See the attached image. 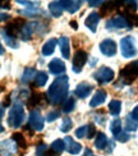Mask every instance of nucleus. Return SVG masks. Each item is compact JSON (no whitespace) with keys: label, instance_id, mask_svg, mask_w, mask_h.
I'll list each match as a JSON object with an SVG mask.
<instances>
[{"label":"nucleus","instance_id":"obj_39","mask_svg":"<svg viewBox=\"0 0 138 156\" xmlns=\"http://www.w3.org/2000/svg\"><path fill=\"white\" fill-rule=\"evenodd\" d=\"M95 134H96V128H95V126H94V124H88V126H87V133H86L87 138H88V140L94 138Z\"/></svg>","mask_w":138,"mask_h":156},{"label":"nucleus","instance_id":"obj_25","mask_svg":"<svg viewBox=\"0 0 138 156\" xmlns=\"http://www.w3.org/2000/svg\"><path fill=\"white\" fill-rule=\"evenodd\" d=\"M36 73H37V72H36L35 68H26L24 72H23V74H22V78H21L22 83H30V82L35 78Z\"/></svg>","mask_w":138,"mask_h":156},{"label":"nucleus","instance_id":"obj_1","mask_svg":"<svg viewBox=\"0 0 138 156\" xmlns=\"http://www.w3.org/2000/svg\"><path fill=\"white\" fill-rule=\"evenodd\" d=\"M69 91V78L68 76H60L56 77L54 82L50 84L48 90V100L52 105H60L63 101L67 100Z\"/></svg>","mask_w":138,"mask_h":156},{"label":"nucleus","instance_id":"obj_20","mask_svg":"<svg viewBox=\"0 0 138 156\" xmlns=\"http://www.w3.org/2000/svg\"><path fill=\"white\" fill-rule=\"evenodd\" d=\"M56 44H58V41L55 40V38H50V40H48L45 44H44V46H42V55H45V56H49V55H51L52 53L55 51V46H56Z\"/></svg>","mask_w":138,"mask_h":156},{"label":"nucleus","instance_id":"obj_12","mask_svg":"<svg viewBox=\"0 0 138 156\" xmlns=\"http://www.w3.org/2000/svg\"><path fill=\"white\" fill-rule=\"evenodd\" d=\"M64 145H65V150L70 155H78L82 150V145L73 141V138L69 137V136H67V137L64 138Z\"/></svg>","mask_w":138,"mask_h":156},{"label":"nucleus","instance_id":"obj_29","mask_svg":"<svg viewBox=\"0 0 138 156\" xmlns=\"http://www.w3.org/2000/svg\"><path fill=\"white\" fill-rule=\"evenodd\" d=\"M119 2H106L104 3V5H101V16H105V14H109L111 13L115 8H118L119 5H116Z\"/></svg>","mask_w":138,"mask_h":156},{"label":"nucleus","instance_id":"obj_6","mask_svg":"<svg viewBox=\"0 0 138 156\" xmlns=\"http://www.w3.org/2000/svg\"><path fill=\"white\" fill-rule=\"evenodd\" d=\"M28 126L34 129V131H42L45 126V120L40 113V110H31L28 116Z\"/></svg>","mask_w":138,"mask_h":156},{"label":"nucleus","instance_id":"obj_42","mask_svg":"<svg viewBox=\"0 0 138 156\" xmlns=\"http://www.w3.org/2000/svg\"><path fill=\"white\" fill-rule=\"evenodd\" d=\"M104 4V2H97V0H88V5L90 6H98Z\"/></svg>","mask_w":138,"mask_h":156},{"label":"nucleus","instance_id":"obj_34","mask_svg":"<svg viewBox=\"0 0 138 156\" xmlns=\"http://www.w3.org/2000/svg\"><path fill=\"white\" fill-rule=\"evenodd\" d=\"M138 127V122H136L134 119H132L130 116L128 115L127 116V119H126V128H127V131H130V132H134L136 129Z\"/></svg>","mask_w":138,"mask_h":156},{"label":"nucleus","instance_id":"obj_24","mask_svg":"<svg viewBox=\"0 0 138 156\" xmlns=\"http://www.w3.org/2000/svg\"><path fill=\"white\" fill-rule=\"evenodd\" d=\"M12 140L16 142V145L19 147V148H23V150H26L27 148V142H26V138H24V136L22 133H13L12 136Z\"/></svg>","mask_w":138,"mask_h":156},{"label":"nucleus","instance_id":"obj_13","mask_svg":"<svg viewBox=\"0 0 138 156\" xmlns=\"http://www.w3.org/2000/svg\"><path fill=\"white\" fill-rule=\"evenodd\" d=\"M92 90H94V87H92L88 82H81L76 87L74 94L80 97V99H86V97L90 96V94L92 92Z\"/></svg>","mask_w":138,"mask_h":156},{"label":"nucleus","instance_id":"obj_16","mask_svg":"<svg viewBox=\"0 0 138 156\" xmlns=\"http://www.w3.org/2000/svg\"><path fill=\"white\" fill-rule=\"evenodd\" d=\"M64 150H65L64 141H63V140H55V141L51 144V146H50V148H49L48 154H46V156L59 155V154H62Z\"/></svg>","mask_w":138,"mask_h":156},{"label":"nucleus","instance_id":"obj_30","mask_svg":"<svg viewBox=\"0 0 138 156\" xmlns=\"http://www.w3.org/2000/svg\"><path fill=\"white\" fill-rule=\"evenodd\" d=\"M48 74H46L45 72H42V70H40V72H37L36 76H35V83L37 87H44L46 82H48Z\"/></svg>","mask_w":138,"mask_h":156},{"label":"nucleus","instance_id":"obj_35","mask_svg":"<svg viewBox=\"0 0 138 156\" xmlns=\"http://www.w3.org/2000/svg\"><path fill=\"white\" fill-rule=\"evenodd\" d=\"M124 6H126V12L127 13H133L138 8V3L137 2H124Z\"/></svg>","mask_w":138,"mask_h":156},{"label":"nucleus","instance_id":"obj_48","mask_svg":"<svg viewBox=\"0 0 138 156\" xmlns=\"http://www.w3.org/2000/svg\"><path fill=\"white\" fill-rule=\"evenodd\" d=\"M3 54H4V48H3L2 42H0V55H3Z\"/></svg>","mask_w":138,"mask_h":156},{"label":"nucleus","instance_id":"obj_27","mask_svg":"<svg viewBox=\"0 0 138 156\" xmlns=\"http://www.w3.org/2000/svg\"><path fill=\"white\" fill-rule=\"evenodd\" d=\"M74 108H76V99L74 97H68L63 104V113L69 114L73 112Z\"/></svg>","mask_w":138,"mask_h":156},{"label":"nucleus","instance_id":"obj_23","mask_svg":"<svg viewBox=\"0 0 138 156\" xmlns=\"http://www.w3.org/2000/svg\"><path fill=\"white\" fill-rule=\"evenodd\" d=\"M49 10L51 12V14L54 17H60L63 14V6L60 4V2H51L49 4Z\"/></svg>","mask_w":138,"mask_h":156},{"label":"nucleus","instance_id":"obj_15","mask_svg":"<svg viewBox=\"0 0 138 156\" xmlns=\"http://www.w3.org/2000/svg\"><path fill=\"white\" fill-rule=\"evenodd\" d=\"M98 21H100V14L96 12H92L88 14V17L86 18V27L91 31V32H96V28H97V24H98Z\"/></svg>","mask_w":138,"mask_h":156},{"label":"nucleus","instance_id":"obj_7","mask_svg":"<svg viewBox=\"0 0 138 156\" xmlns=\"http://www.w3.org/2000/svg\"><path fill=\"white\" fill-rule=\"evenodd\" d=\"M24 24H26V22H24L23 18H17V19H14L13 22H10V23L6 24L3 30H4L8 35H10L12 37L16 38L18 34H21V30L23 28Z\"/></svg>","mask_w":138,"mask_h":156},{"label":"nucleus","instance_id":"obj_36","mask_svg":"<svg viewBox=\"0 0 138 156\" xmlns=\"http://www.w3.org/2000/svg\"><path fill=\"white\" fill-rule=\"evenodd\" d=\"M49 148L48 146H46L45 144H40L37 146V150H36V156H46V154H48Z\"/></svg>","mask_w":138,"mask_h":156},{"label":"nucleus","instance_id":"obj_3","mask_svg":"<svg viewBox=\"0 0 138 156\" xmlns=\"http://www.w3.org/2000/svg\"><path fill=\"white\" fill-rule=\"evenodd\" d=\"M120 82L123 84H129L132 83L136 78L138 77V69L136 63H130L128 66H126L120 70Z\"/></svg>","mask_w":138,"mask_h":156},{"label":"nucleus","instance_id":"obj_14","mask_svg":"<svg viewBox=\"0 0 138 156\" xmlns=\"http://www.w3.org/2000/svg\"><path fill=\"white\" fill-rule=\"evenodd\" d=\"M49 70L55 74V76H60L62 73L65 72V64L63 60L58 59V58H55V59H52L50 63H49Z\"/></svg>","mask_w":138,"mask_h":156},{"label":"nucleus","instance_id":"obj_10","mask_svg":"<svg viewBox=\"0 0 138 156\" xmlns=\"http://www.w3.org/2000/svg\"><path fill=\"white\" fill-rule=\"evenodd\" d=\"M18 150V146L13 140H5L0 142V154L3 156H13Z\"/></svg>","mask_w":138,"mask_h":156},{"label":"nucleus","instance_id":"obj_22","mask_svg":"<svg viewBox=\"0 0 138 156\" xmlns=\"http://www.w3.org/2000/svg\"><path fill=\"white\" fill-rule=\"evenodd\" d=\"M108 145H109L108 137L104 133H98L97 137H96V141H95V147L97 150H105Z\"/></svg>","mask_w":138,"mask_h":156},{"label":"nucleus","instance_id":"obj_17","mask_svg":"<svg viewBox=\"0 0 138 156\" xmlns=\"http://www.w3.org/2000/svg\"><path fill=\"white\" fill-rule=\"evenodd\" d=\"M105 100H106V92H105L104 90H98V91H96L94 97L91 99L90 106L91 108H97V106H100L101 104H104Z\"/></svg>","mask_w":138,"mask_h":156},{"label":"nucleus","instance_id":"obj_43","mask_svg":"<svg viewBox=\"0 0 138 156\" xmlns=\"http://www.w3.org/2000/svg\"><path fill=\"white\" fill-rule=\"evenodd\" d=\"M0 8H4V9H9V8H10V3H8V2L0 3Z\"/></svg>","mask_w":138,"mask_h":156},{"label":"nucleus","instance_id":"obj_46","mask_svg":"<svg viewBox=\"0 0 138 156\" xmlns=\"http://www.w3.org/2000/svg\"><path fill=\"white\" fill-rule=\"evenodd\" d=\"M70 26H72V27H73L74 30H77V22H76V21H72V22H70Z\"/></svg>","mask_w":138,"mask_h":156},{"label":"nucleus","instance_id":"obj_32","mask_svg":"<svg viewBox=\"0 0 138 156\" xmlns=\"http://www.w3.org/2000/svg\"><path fill=\"white\" fill-rule=\"evenodd\" d=\"M41 97H42V94H38V92L31 94V96L28 97L27 105H28L30 108H35V106H37V104L41 101Z\"/></svg>","mask_w":138,"mask_h":156},{"label":"nucleus","instance_id":"obj_9","mask_svg":"<svg viewBox=\"0 0 138 156\" xmlns=\"http://www.w3.org/2000/svg\"><path fill=\"white\" fill-rule=\"evenodd\" d=\"M128 27H130V26L127 22V19L124 18L122 14L110 18L108 21V23H106L108 30H123V28H128Z\"/></svg>","mask_w":138,"mask_h":156},{"label":"nucleus","instance_id":"obj_37","mask_svg":"<svg viewBox=\"0 0 138 156\" xmlns=\"http://www.w3.org/2000/svg\"><path fill=\"white\" fill-rule=\"evenodd\" d=\"M59 116H60V112H58V110H52V112L48 113V115H46V120L48 122H54L56 120Z\"/></svg>","mask_w":138,"mask_h":156},{"label":"nucleus","instance_id":"obj_49","mask_svg":"<svg viewBox=\"0 0 138 156\" xmlns=\"http://www.w3.org/2000/svg\"><path fill=\"white\" fill-rule=\"evenodd\" d=\"M2 132H4V128H3V126H0V133Z\"/></svg>","mask_w":138,"mask_h":156},{"label":"nucleus","instance_id":"obj_38","mask_svg":"<svg viewBox=\"0 0 138 156\" xmlns=\"http://www.w3.org/2000/svg\"><path fill=\"white\" fill-rule=\"evenodd\" d=\"M87 133V126H82L76 131V137L77 138H83Z\"/></svg>","mask_w":138,"mask_h":156},{"label":"nucleus","instance_id":"obj_21","mask_svg":"<svg viewBox=\"0 0 138 156\" xmlns=\"http://www.w3.org/2000/svg\"><path fill=\"white\" fill-rule=\"evenodd\" d=\"M64 10H68L69 13H76L78 9L81 8L82 5V2H70V0H68V2H60Z\"/></svg>","mask_w":138,"mask_h":156},{"label":"nucleus","instance_id":"obj_47","mask_svg":"<svg viewBox=\"0 0 138 156\" xmlns=\"http://www.w3.org/2000/svg\"><path fill=\"white\" fill-rule=\"evenodd\" d=\"M3 116H4V109H3V108H0V120L3 119Z\"/></svg>","mask_w":138,"mask_h":156},{"label":"nucleus","instance_id":"obj_8","mask_svg":"<svg viewBox=\"0 0 138 156\" xmlns=\"http://www.w3.org/2000/svg\"><path fill=\"white\" fill-rule=\"evenodd\" d=\"M88 59V55L84 50H77L74 58H73V72L74 73H81L83 66L86 64Z\"/></svg>","mask_w":138,"mask_h":156},{"label":"nucleus","instance_id":"obj_28","mask_svg":"<svg viewBox=\"0 0 138 156\" xmlns=\"http://www.w3.org/2000/svg\"><path fill=\"white\" fill-rule=\"evenodd\" d=\"M120 110H122V102L119 100H111L109 102V112L110 114H113V115H119L120 113Z\"/></svg>","mask_w":138,"mask_h":156},{"label":"nucleus","instance_id":"obj_2","mask_svg":"<svg viewBox=\"0 0 138 156\" xmlns=\"http://www.w3.org/2000/svg\"><path fill=\"white\" fill-rule=\"evenodd\" d=\"M24 120V108L21 101H16L9 112L8 124L12 128H19Z\"/></svg>","mask_w":138,"mask_h":156},{"label":"nucleus","instance_id":"obj_11","mask_svg":"<svg viewBox=\"0 0 138 156\" xmlns=\"http://www.w3.org/2000/svg\"><path fill=\"white\" fill-rule=\"evenodd\" d=\"M100 51L106 56H114L116 54V44H115V41L111 40V38H106V40L101 41Z\"/></svg>","mask_w":138,"mask_h":156},{"label":"nucleus","instance_id":"obj_18","mask_svg":"<svg viewBox=\"0 0 138 156\" xmlns=\"http://www.w3.org/2000/svg\"><path fill=\"white\" fill-rule=\"evenodd\" d=\"M37 27V24L36 23H26L23 26V28L21 30V37H22V40L23 41H28L30 38L32 37V35H34V31L36 30Z\"/></svg>","mask_w":138,"mask_h":156},{"label":"nucleus","instance_id":"obj_5","mask_svg":"<svg viewBox=\"0 0 138 156\" xmlns=\"http://www.w3.org/2000/svg\"><path fill=\"white\" fill-rule=\"evenodd\" d=\"M92 77H94L95 81H97L101 84L109 83V82H111L114 80V70L111 68H109V67H101L92 74Z\"/></svg>","mask_w":138,"mask_h":156},{"label":"nucleus","instance_id":"obj_19","mask_svg":"<svg viewBox=\"0 0 138 156\" xmlns=\"http://www.w3.org/2000/svg\"><path fill=\"white\" fill-rule=\"evenodd\" d=\"M59 46H60V51L64 59H68L70 56V45H69V38L68 37H60L58 40Z\"/></svg>","mask_w":138,"mask_h":156},{"label":"nucleus","instance_id":"obj_26","mask_svg":"<svg viewBox=\"0 0 138 156\" xmlns=\"http://www.w3.org/2000/svg\"><path fill=\"white\" fill-rule=\"evenodd\" d=\"M0 34H2V36H3V38H4V41H5V44L8 45V46H10L12 49H17V48H18L17 38H14V37H12L10 35H8L4 30L0 31Z\"/></svg>","mask_w":138,"mask_h":156},{"label":"nucleus","instance_id":"obj_31","mask_svg":"<svg viewBox=\"0 0 138 156\" xmlns=\"http://www.w3.org/2000/svg\"><path fill=\"white\" fill-rule=\"evenodd\" d=\"M110 131H111V133L115 136V137L119 133H122V120L119 118L114 119L113 122L110 123Z\"/></svg>","mask_w":138,"mask_h":156},{"label":"nucleus","instance_id":"obj_33","mask_svg":"<svg viewBox=\"0 0 138 156\" xmlns=\"http://www.w3.org/2000/svg\"><path fill=\"white\" fill-rule=\"evenodd\" d=\"M72 128H73V122H72V119L70 118H64L62 126H60V131L64 132V133H67V132L70 131Z\"/></svg>","mask_w":138,"mask_h":156},{"label":"nucleus","instance_id":"obj_40","mask_svg":"<svg viewBox=\"0 0 138 156\" xmlns=\"http://www.w3.org/2000/svg\"><path fill=\"white\" fill-rule=\"evenodd\" d=\"M116 140L119 142H127L129 140V134L128 133H119L116 136Z\"/></svg>","mask_w":138,"mask_h":156},{"label":"nucleus","instance_id":"obj_44","mask_svg":"<svg viewBox=\"0 0 138 156\" xmlns=\"http://www.w3.org/2000/svg\"><path fill=\"white\" fill-rule=\"evenodd\" d=\"M6 19H9V16L8 14H4V13H0V22L6 21Z\"/></svg>","mask_w":138,"mask_h":156},{"label":"nucleus","instance_id":"obj_4","mask_svg":"<svg viewBox=\"0 0 138 156\" xmlns=\"http://www.w3.org/2000/svg\"><path fill=\"white\" fill-rule=\"evenodd\" d=\"M120 51L122 55L124 58H133L137 55V49H136V44H134V38L127 36L122 38L120 41Z\"/></svg>","mask_w":138,"mask_h":156},{"label":"nucleus","instance_id":"obj_50","mask_svg":"<svg viewBox=\"0 0 138 156\" xmlns=\"http://www.w3.org/2000/svg\"><path fill=\"white\" fill-rule=\"evenodd\" d=\"M134 63H136V66H137V69H138V60H137V62H134Z\"/></svg>","mask_w":138,"mask_h":156},{"label":"nucleus","instance_id":"obj_41","mask_svg":"<svg viewBox=\"0 0 138 156\" xmlns=\"http://www.w3.org/2000/svg\"><path fill=\"white\" fill-rule=\"evenodd\" d=\"M129 116H130V118H132V119H134L136 122H138V105H137V106L133 109V112L129 114Z\"/></svg>","mask_w":138,"mask_h":156},{"label":"nucleus","instance_id":"obj_45","mask_svg":"<svg viewBox=\"0 0 138 156\" xmlns=\"http://www.w3.org/2000/svg\"><path fill=\"white\" fill-rule=\"evenodd\" d=\"M82 156H94V152H92L90 148H86V151H84V154Z\"/></svg>","mask_w":138,"mask_h":156}]
</instances>
